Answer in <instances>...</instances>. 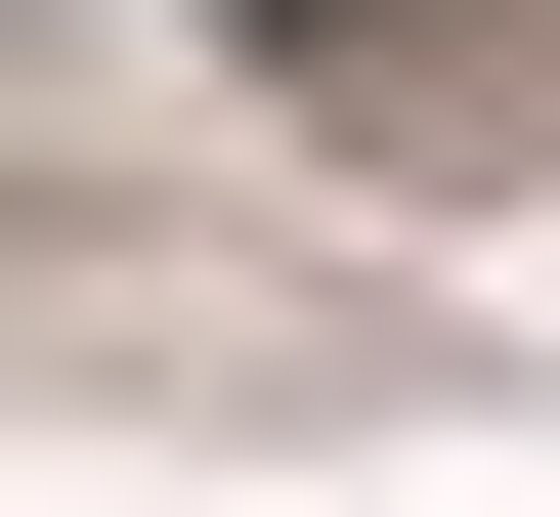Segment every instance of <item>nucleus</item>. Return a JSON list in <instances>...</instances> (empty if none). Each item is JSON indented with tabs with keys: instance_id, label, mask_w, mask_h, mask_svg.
I'll return each instance as SVG.
<instances>
[{
	"instance_id": "obj_1",
	"label": "nucleus",
	"mask_w": 560,
	"mask_h": 517,
	"mask_svg": "<svg viewBox=\"0 0 560 517\" xmlns=\"http://www.w3.org/2000/svg\"><path fill=\"white\" fill-rule=\"evenodd\" d=\"M259 86L346 173H560V0H259Z\"/></svg>"
}]
</instances>
